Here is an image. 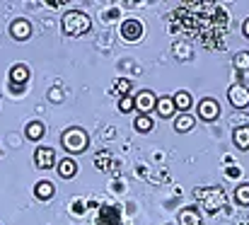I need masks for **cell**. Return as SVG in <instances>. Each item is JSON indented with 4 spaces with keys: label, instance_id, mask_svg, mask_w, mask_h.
<instances>
[{
    "label": "cell",
    "instance_id": "15",
    "mask_svg": "<svg viewBox=\"0 0 249 225\" xmlns=\"http://www.w3.org/2000/svg\"><path fill=\"white\" fill-rule=\"evenodd\" d=\"M194 116L191 114H179L177 119H174V129L179 131V133H186V131H191L194 129Z\"/></svg>",
    "mask_w": 249,
    "mask_h": 225
},
{
    "label": "cell",
    "instance_id": "21",
    "mask_svg": "<svg viewBox=\"0 0 249 225\" xmlns=\"http://www.w3.org/2000/svg\"><path fill=\"white\" fill-rule=\"evenodd\" d=\"M235 68L237 71H249V51H240L235 56Z\"/></svg>",
    "mask_w": 249,
    "mask_h": 225
},
{
    "label": "cell",
    "instance_id": "3",
    "mask_svg": "<svg viewBox=\"0 0 249 225\" xmlns=\"http://www.w3.org/2000/svg\"><path fill=\"white\" fill-rule=\"evenodd\" d=\"M61 143H63V148L68 150V152H83L89 146V138H87V133H85L83 129L73 126V129H68L61 136Z\"/></svg>",
    "mask_w": 249,
    "mask_h": 225
},
{
    "label": "cell",
    "instance_id": "7",
    "mask_svg": "<svg viewBox=\"0 0 249 225\" xmlns=\"http://www.w3.org/2000/svg\"><path fill=\"white\" fill-rule=\"evenodd\" d=\"M155 104H158V99H155V94L150 90H143V92L136 94V109L141 114H150L155 109Z\"/></svg>",
    "mask_w": 249,
    "mask_h": 225
},
{
    "label": "cell",
    "instance_id": "25",
    "mask_svg": "<svg viewBox=\"0 0 249 225\" xmlns=\"http://www.w3.org/2000/svg\"><path fill=\"white\" fill-rule=\"evenodd\" d=\"M242 32H245V37L249 39V17L245 19V24H242Z\"/></svg>",
    "mask_w": 249,
    "mask_h": 225
},
{
    "label": "cell",
    "instance_id": "23",
    "mask_svg": "<svg viewBox=\"0 0 249 225\" xmlns=\"http://www.w3.org/2000/svg\"><path fill=\"white\" fill-rule=\"evenodd\" d=\"M116 92H119L121 97H128V92H131V80L121 77V80L116 82Z\"/></svg>",
    "mask_w": 249,
    "mask_h": 225
},
{
    "label": "cell",
    "instance_id": "19",
    "mask_svg": "<svg viewBox=\"0 0 249 225\" xmlns=\"http://www.w3.org/2000/svg\"><path fill=\"white\" fill-rule=\"evenodd\" d=\"M136 131H141V133L153 131V119H150V114H141V116H136Z\"/></svg>",
    "mask_w": 249,
    "mask_h": 225
},
{
    "label": "cell",
    "instance_id": "2",
    "mask_svg": "<svg viewBox=\"0 0 249 225\" xmlns=\"http://www.w3.org/2000/svg\"><path fill=\"white\" fill-rule=\"evenodd\" d=\"M89 27H92L89 17L85 12H80V10H73V12H68L63 17V32L68 37H83V34L89 32Z\"/></svg>",
    "mask_w": 249,
    "mask_h": 225
},
{
    "label": "cell",
    "instance_id": "17",
    "mask_svg": "<svg viewBox=\"0 0 249 225\" xmlns=\"http://www.w3.org/2000/svg\"><path fill=\"white\" fill-rule=\"evenodd\" d=\"M75 172H78V165H75V160L66 157V160H61V162H58V174H61V177L71 179V177H73Z\"/></svg>",
    "mask_w": 249,
    "mask_h": 225
},
{
    "label": "cell",
    "instance_id": "24",
    "mask_svg": "<svg viewBox=\"0 0 249 225\" xmlns=\"http://www.w3.org/2000/svg\"><path fill=\"white\" fill-rule=\"evenodd\" d=\"M109 157H111L109 152H102V155H99V157L94 160V165H97L99 169H107V165H109Z\"/></svg>",
    "mask_w": 249,
    "mask_h": 225
},
{
    "label": "cell",
    "instance_id": "6",
    "mask_svg": "<svg viewBox=\"0 0 249 225\" xmlns=\"http://www.w3.org/2000/svg\"><path fill=\"white\" fill-rule=\"evenodd\" d=\"M141 34H143L141 19H124V22H121V37H124L126 41H138Z\"/></svg>",
    "mask_w": 249,
    "mask_h": 225
},
{
    "label": "cell",
    "instance_id": "8",
    "mask_svg": "<svg viewBox=\"0 0 249 225\" xmlns=\"http://www.w3.org/2000/svg\"><path fill=\"white\" fill-rule=\"evenodd\" d=\"M34 162H36L39 169H51V167L56 165V152L51 148H36V152H34Z\"/></svg>",
    "mask_w": 249,
    "mask_h": 225
},
{
    "label": "cell",
    "instance_id": "12",
    "mask_svg": "<svg viewBox=\"0 0 249 225\" xmlns=\"http://www.w3.org/2000/svg\"><path fill=\"white\" fill-rule=\"evenodd\" d=\"M24 133H27V138H29V141H41V138H44V133H46V126H44L41 121H29V124H27V129H24Z\"/></svg>",
    "mask_w": 249,
    "mask_h": 225
},
{
    "label": "cell",
    "instance_id": "16",
    "mask_svg": "<svg viewBox=\"0 0 249 225\" xmlns=\"http://www.w3.org/2000/svg\"><path fill=\"white\" fill-rule=\"evenodd\" d=\"M155 109H158V114H160V116H172V114H174V99H172V97H160V99H158V104H155Z\"/></svg>",
    "mask_w": 249,
    "mask_h": 225
},
{
    "label": "cell",
    "instance_id": "18",
    "mask_svg": "<svg viewBox=\"0 0 249 225\" xmlns=\"http://www.w3.org/2000/svg\"><path fill=\"white\" fill-rule=\"evenodd\" d=\"M34 194H36V199L46 201V199L53 196V184H51V182H39V184L34 187Z\"/></svg>",
    "mask_w": 249,
    "mask_h": 225
},
{
    "label": "cell",
    "instance_id": "13",
    "mask_svg": "<svg viewBox=\"0 0 249 225\" xmlns=\"http://www.w3.org/2000/svg\"><path fill=\"white\" fill-rule=\"evenodd\" d=\"M179 225H201V213L196 208H184L179 213Z\"/></svg>",
    "mask_w": 249,
    "mask_h": 225
},
{
    "label": "cell",
    "instance_id": "14",
    "mask_svg": "<svg viewBox=\"0 0 249 225\" xmlns=\"http://www.w3.org/2000/svg\"><path fill=\"white\" fill-rule=\"evenodd\" d=\"M10 80H12V82H17V85L27 82V80H29V68H27V66H22V63L12 66V68H10Z\"/></svg>",
    "mask_w": 249,
    "mask_h": 225
},
{
    "label": "cell",
    "instance_id": "10",
    "mask_svg": "<svg viewBox=\"0 0 249 225\" xmlns=\"http://www.w3.org/2000/svg\"><path fill=\"white\" fill-rule=\"evenodd\" d=\"M232 141L240 150H249V126H237L232 131Z\"/></svg>",
    "mask_w": 249,
    "mask_h": 225
},
{
    "label": "cell",
    "instance_id": "11",
    "mask_svg": "<svg viewBox=\"0 0 249 225\" xmlns=\"http://www.w3.org/2000/svg\"><path fill=\"white\" fill-rule=\"evenodd\" d=\"M172 99H174V109H179L181 114H186V112L191 109V104H194L191 94H189V92H184V90H181V92H177Z\"/></svg>",
    "mask_w": 249,
    "mask_h": 225
},
{
    "label": "cell",
    "instance_id": "20",
    "mask_svg": "<svg viewBox=\"0 0 249 225\" xmlns=\"http://www.w3.org/2000/svg\"><path fill=\"white\" fill-rule=\"evenodd\" d=\"M235 199L240 206H249V184H240L235 189Z\"/></svg>",
    "mask_w": 249,
    "mask_h": 225
},
{
    "label": "cell",
    "instance_id": "22",
    "mask_svg": "<svg viewBox=\"0 0 249 225\" xmlns=\"http://www.w3.org/2000/svg\"><path fill=\"white\" fill-rule=\"evenodd\" d=\"M119 109L124 112V114H128V112H133L136 109V99L128 94V97H121V102H119Z\"/></svg>",
    "mask_w": 249,
    "mask_h": 225
},
{
    "label": "cell",
    "instance_id": "4",
    "mask_svg": "<svg viewBox=\"0 0 249 225\" xmlns=\"http://www.w3.org/2000/svg\"><path fill=\"white\" fill-rule=\"evenodd\" d=\"M228 99H230V104H232L235 109H245V107H249V87L247 85H242V82L230 85V90H228Z\"/></svg>",
    "mask_w": 249,
    "mask_h": 225
},
{
    "label": "cell",
    "instance_id": "5",
    "mask_svg": "<svg viewBox=\"0 0 249 225\" xmlns=\"http://www.w3.org/2000/svg\"><path fill=\"white\" fill-rule=\"evenodd\" d=\"M198 116H201L203 121H215V119L220 116V104H218L215 99H211V97L201 99V102H198Z\"/></svg>",
    "mask_w": 249,
    "mask_h": 225
},
{
    "label": "cell",
    "instance_id": "9",
    "mask_svg": "<svg viewBox=\"0 0 249 225\" xmlns=\"http://www.w3.org/2000/svg\"><path fill=\"white\" fill-rule=\"evenodd\" d=\"M10 34H12V39H17V41H24V39H29L32 37V24L27 22V19H15L12 24H10Z\"/></svg>",
    "mask_w": 249,
    "mask_h": 225
},
{
    "label": "cell",
    "instance_id": "1",
    "mask_svg": "<svg viewBox=\"0 0 249 225\" xmlns=\"http://www.w3.org/2000/svg\"><path fill=\"white\" fill-rule=\"evenodd\" d=\"M194 196L198 199V204L208 211V213H218L225 206V191L220 187H208V189H196Z\"/></svg>",
    "mask_w": 249,
    "mask_h": 225
}]
</instances>
